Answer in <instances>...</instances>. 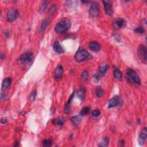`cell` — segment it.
Returning <instances> with one entry per match:
<instances>
[{
    "instance_id": "obj_26",
    "label": "cell",
    "mask_w": 147,
    "mask_h": 147,
    "mask_svg": "<svg viewBox=\"0 0 147 147\" xmlns=\"http://www.w3.org/2000/svg\"><path fill=\"white\" fill-rule=\"evenodd\" d=\"M81 77L84 80H87L89 77V74L87 70H84V71L82 72Z\"/></svg>"
},
{
    "instance_id": "obj_2",
    "label": "cell",
    "mask_w": 147,
    "mask_h": 147,
    "mask_svg": "<svg viewBox=\"0 0 147 147\" xmlns=\"http://www.w3.org/2000/svg\"><path fill=\"white\" fill-rule=\"evenodd\" d=\"M126 79L130 83H133L137 86L141 84V80L140 76L132 68H128L126 72Z\"/></svg>"
},
{
    "instance_id": "obj_12",
    "label": "cell",
    "mask_w": 147,
    "mask_h": 147,
    "mask_svg": "<svg viewBox=\"0 0 147 147\" xmlns=\"http://www.w3.org/2000/svg\"><path fill=\"white\" fill-rule=\"evenodd\" d=\"M120 98L118 96H114V97L111 98L109 101L108 108L110 109L116 107L117 106L120 105Z\"/></svg>"
},
{
    "instance_id": "obj_16",
    "label": "cell",
    "mask_w": 147,
    "mask_h": 147,
    "mask_svg": "<svg viewBox=\"0 0 147 147\" xmlns=\"http://www.w3.org/2000/svg\"><path fill=\"white\" fill-rule=\"evenodd\" d=\"M82 116L81 115H77L74 116L70 118V121L73 125L76 126L80 124V122L82 121Z\"/></svg>"
},
{
    "instance_id": "obj_4",
    "label": "cell",
    "mask_w": 147,
    "mask_h": 147,
    "mask_svg": "<svg viewBox=\"0 0 147 147\" xmlns=\"http://www.w3.org/2000/svg\"><path fill=\"white\" fill-rule=\"evenodd\" d=\"M137 54L140 59L144 63H146L147 60V50L145 45L141 44L137 49Z\"/></svg>"
},
{
    "instance_id": "obj_37",
    "label": "cell",
    "mask_w": 147,
    "mask_h": 147,
    "mask_svg": "<svg viewBox=\"0 0 147 147\" xmlns=\"http://www.w3.org/2000/svg\"><path fill=\"white\" fill-rule=\"evenodd\" d=\"M19 142H18V141H16V142H15V144L14 145V146H19Z\"/></svg>"
},
{
    "instance_id": "obj_15",
    "label": "cell",
    "mask_w": 147,
    "mask_h": 147,
    "mask_svg": "<svg viewBox=\"0 0 147 147\" xmlns=\"http://www.w3.org/2000/svg\"><path fill=\"white\" fill-rule=\"evenodd\" d=\"M53 48H54V51H55L56 52H57L58 54H62L64 52L63 48L62 47L61 45H60L58 41H56L55 43H54Z\"/></svg>"
},
{
    "instance_id": "obj_1",
    "label": "cell",
    "mask_w": 147,
    "mask_h": 147,
    "mask_svg": "<svg viewBox=\"0 0 147 147\" xmlns=\"http://www.w3.org/2000/svg\"><path fill=\"white\" fill-rule=\"evenodd\" d=\"M71 26V21L67 18L62 19L55 27V31L56 33L62 34L67 32Z\"/></svg>"
},
{
    "instance_id": "obj_21",
    "label": "cell",
    "mask_w": 147,
    "mask_h": 147,
    "mask_svg": "<svg viewBox=\"0 0 147 147\" xmlns=\"http://www.w3.org/2000/svg\"><path fill=\"white\" fill-rule=\"evenodd\" d=\"M114 78L117 79H121L122 78V74L121 71H120V70L117 69V68H116L115 70H114Z\"/></svg>"
},
{
    "instance_id": "obj_8",
    "label": "cell",
    "mask_w": 147,
    "mask_h": 147,
    "mask_svg": "<svg viewBox=\"0 0 147 147\" xmlns=\"http://www.w3.org/2000/svg\"><path fill=\"white\" fill-rule=\"evenodd\" d=\"M90 14L93 17H97L100 14L99 5L96 3H92L90 8Z\"/></svg>"
},
{
    "instance_id": "obj_27",
    "label": "cell",
    "mask_w": 147,
    "mask_h": 147,
    "mask_svg": "<svg viewBox=\"0 0 147 147\" xmlns=\"http://www.w3.org/2000/svg\"><path fill=\"white\" fill-rule=\"evenodd\" d=\"M52 142L51 140H44L43 141V145L45 147L51 146Z\"/></svg>"
},
{
    "instance_id": "obj_33",
    "label": "cell",
    "mask_w": 147,
    "mask_h": 147,
    "mask_svg": "<svg viewBox=\"0 0 147 147\" xmlns=\"http://www.w3.org/2000/svg\"><path fill=\"white\" fill-rule=\"evenodd\" d=\"M1 122L2 124L5 125L8 123V121L5 118H2L1 120Z\"/></svg>"
},
{
    "instance_id": "obj_20",
    "label": "cell",
    "mask_w": 147,
    "mask_h": 147,
    "mask_svg": "<svg viewBox=\"0 0 147 147\" xmlns=\"http://www.w3.org/2000/svg\"><path fill=\"white\" fill-rule=\"evenodd\" d=\"M65 121H66L65 118L63 117H60L59 118H57V119H54L53 120L54 124L58 125L59 126L63 125Z\"/></svg>"
},
{
    "instance_id": "obj_23",
    "label": "cell",
    "mask_w": 147,
    "mask_h": 147,
    "mask_svg": "<svg viewBox=\"0 0 147 147\" xmlns=\"http://www.w3.org/2000/svg\"><path fill=\"white\" fill-rule=\"evenodd\" d=\"M95 94L98 98H101L104 94V90L101 87H96L95 90Z\"/></svg>"
},
{
    "instance_id": "obj_24",
    "label": "cell",
    "mask_w": 147,
    "mask_h": 147,
    "mask_svg": "<svg viewBox=\"0 0 147 147\" xmlns=\"http://www.w3.org/2000/svg\"><path fill=\"white\" fill-rule=\"evenodd\" d=\"M90 112V108L87 107V106H86V107H84L82 108L81 110V112H80V115L81 116H86Z\"/></svg>"
},
{
    "instance_id": "obj_18",
    "label": "cell",
    "mask_w": 147,
    "mask_h": 147,
    "mask_svg": "<svg viewBox=\"0 0 147 147\" xmlns=\"http://www.w3.org/2000/svg\"><path fill=\"white\" fill-rule=\"evenodd\" d=\"M12 82V80L11 78H6L5 79H4L3 83H2V86H1L2 90H4L7 89V88H8V87L11 85Z\"/></svg>"
},
{
    "instance_id": "obj_9",
    "label": "cell",
    "mask_w": 147,
    "mask_h": 147,
    "mask_svg": "<svg viewBox=\"0 0 147 147\" xmlns=\"http://www.w3.org/2000/svg\"><path fill=\"white\" fill-rule=\"evenodd\" d=\"M32 55L33 54L31 52H25L20 56L19 61L21 63H26V62H29L31 61Z\"/></svg>"
},
{
    "instance_id": "obj_34",
    "label": "cell",
    "mask_w": 147,
    "mask_h": 147,
    "mask_svg": "<svg viewBox=\"0 0 147 147\" xmlns=\"http://www.w3.org/2000/svg\"><path fill=\"white\" fill-rule=\"evenodd\" d=\"M4 33H5V35L7 37H9L11 36V32L9 31H6Z\"/></svg>"
},
{
    "instance_id": "obj_3",
    "label": "cell",
    "mask_w": 147,
    "mask_h": 147,
    "mask_svg": "<svg viewBox=\"0 0 147 147\" xmlns=\"http://www.w3.org/2000/svg\"><path fill=\"white\" fill-rule=\"evenodd\" d=\"M90 58H91V55L86 50L82 48H80L78 50L75 55V61L78 63L88 60Z\"/></svg>"
},
{
    "instance_id": "obj_7",
    "label": "cell",
    "mask_w": 147,
    "mask_h": 147,
    "mask_svg": "<svg viewBox=\"0 0 147 147\" xmlns=\"http://www.w3.org/2000/svg\"><path fill=\"white\" fill-rule=\"evenodd\" d=\"M104 4V7L105 11L107 15L111 16L113 13V4L110 1H102Z\"/></svg>"
},
{
    "instance_id": "obj_5",
    "label": "cell",
    "mask_w": 147,
    "mask_h": 147,
    "mask_svg": "<svg viewBox=\"0 0 147 147\" xmlns=\"http://www.w3.org/2000/svg\"><path fill=\"white\" fill-rule=\"evenodd\" d=\"M18 17H19V12L16 8H11L8 9L7 13V19L8 21H15Z\"/></svg>"
},
{
    "instance_id": "obj_30",
    "label": "cell",
    "mask_w": 147,
    "mask_h": 147,
    "mask_svg": "<svg viewBox=\"0 0 147 147\" xmlns=\"http://www.w3.org/2000/svg\"><path fill=\"white\" fill-rule=\"evenodd\" d=\"M101 114V112L99 110L95 109L92 112V116L94 117H98Z\"/></svg>"
},
{
    "instance_id": "obj_22",
    "label": "cell",
    "mask_w": 147,
    "mask_h": 147,
    "mask_svg": "<svg viewBox=\"0 0 147 147\" xmlns=\"http://www.w3.org/2000/svg\"><path fill=\"white\" fill-rule=\"evenodd\" d=\"M109 143V140L108 137H104L101 141L98 146L101 147H106L108 146Z\"/></svg>"
},
{
    "instance_id": "obj_13",
    "label": "cell",
    "mask_w": 147,
    "mask_h": 147,
    "mask_svg": "<svg viewBox=\"0 0 147 147\" xmlns=\"http://www.w3.org/2000/svg\"><path fill=\"white\" fill-rule=\"evenodd\" d=\"M89 49L94 52H98L100 51L101 47L99 43L95 41H92L88 44Z\"/></svg>"
},
{
    "instance_id": "obj_25",
    "label": "cell",
    "mask_w": 147,
    "mask_h": 147,
    "mask_svg": "<svg viewBox=\"0 0 147 147\" xmlns=\"http://www.w3.org/2000/svg\"><path fill=\"white\" fill-rule=\"evenodd\" d=\"M145 30L144 28L142 27V26H139L137 28H136L135 29H134V32H136V33H138V34H142L144 33L145 32Z\"/></svg>"
},
{
    "instance_id": "obj_6",
    "label": "cell",
    "mask_w": 147,
    "mask_h": 147,
    "mask_svg": "<svg viewBox=\"0 0 147 147\" xmlns=\"http://www.w3.org/2000/svg\"><path fill=\"white\" fill-rule=\"evenodd\" d=\"M126 25V21L122 18H116L113 21V26L115 29H120L125 27Z\"/></svg>"
},
{
    "instance_id": "obj_29",
    "label": "cell",
    "mask_w": 147,
    "mask_h": 147,
    "mask_svg": "<svg viewBox=\"0 0 147 147\" xmlns=\"http://www.w3.org/2000/svg\"><path fill=\"white\" fill-rule=\"evenodd\" d=\"M36 95H37V92L36 91H33L32 92L31 96H30V100H31V102H33L35 100Z\"/></svg>"
},
{
    "instance_id": "obj_36",
    "label": "cell",
    "mask_w": 147,
    "mask_h": 147,
    "mask_svg": "<svg viewBox=\"0 0 147 147\" xmlns=\"http://www.w3.org/2000/svg\"><path fill=\"white\" fill-rule=\"evenodd\" d=\"M4 58H5V52L2 51L1 53V60H4Z\"/></svg>"
},
{
    "instance_id": "obj_17",
    "label": "cell",
    "mask_w": 147,
    "mask_h": 147,
    "mask_svg": "<svg viewBox=\"0 0 147 147\" xmlns=\"http://www.w3.org/2000/svg\"><path fill=\"white\" fill-rule=\"evenodd\" d=\"M78 97L81 101H83L86 97V89L84 87H80L77 91Z\"/></svg>"
},
{
    "instance_id": "obj_28",
    "label": "cell",
    "mask_w": 147,
    "mask_h": 147,
    "mask_svg": "<svg viewBox=\"0 0 147 147\" xmlns=\"http://www.w3.org/2000/svg\"><path fill=\"white\" fill-rule=\"evenodd\" d=\"M47 1H44L43 2V3L40 5V8H39V12L40 13H43V12L44 11V10L45 9V8H47Z\"/></svg>"
},
{
    "instance_id": "obj_31",
    "label": "cell",
    "mask_w": 147,
    "mask_h": 147,
    "mask_svg": "<svg viewBox=\"0 0 147 147\" xmlns=\"http://www.w3.org/2000/svg\"><path fill=\"white\" fill-rule=\"evenodd\" d=\"M56 6L55 5H52V7L50 8L49 11H48V12H49L50 14L53 13L54 12L56 11Z\"/></svg>"
},
{
    "instance_id": "obj_35",
    "label": "cell",
    "mask_w": 147,
    "mask_h": 147,
    "mask_svg": "<svg viewBox=\"0 0 147 147\" xmlns=\"http://www.w3.org/2000/svg\"><path fill=\"white\" fill-rule=\"evenodd\" d=\"M125 145V141L124 140H121L119 142V146H123Z\"/></svg>"
},
{
    "instance_id": "obj_32",
    "label": "cell",
    "mask_w": 147,
    "mask_h": 147,
    "mask_svg": "<svg viewBox=\"0 0 147 147\" xmlns=\"http://www.w3.org/2000/svg\"><path fill=\"white\" fill-rule=\"evenodd\" d=\"M100 76H101V75L99 73H96L95 75H94V81H95V82H98V81H99Z\"/></svg>"
},
{
    "instance_id": "obj_19",
    "label": "cell",
    "mask_w": 147,
    "mask_h": 147,
    "mask_svg": "<svg viewBox=\"0 0 147 147\" xmlns=\"http://www.w3.org/2000/svg\"><path fill=\"white\" fill-rule=\"evenodd\" d=\"M109 69V67L108 65H102L101 66L98 68V71H99V74L101 75H104L106 71H108Z\"/></svg>"
},
{
    "instance_id": "obj_11",
    "label": "cell",
    "mask_w": 147,
    "mask_h": 147,
    "mask_svg": "<svg viewBox=\"0 0 147 147\" xmlns=\"http://www.w3.org/2000/svg\"><path fill=\"white\" fill-rule=\"evenodd\" d=\"M64 69L62 65H59L56 67L54 71V78L55 79H60L63 76Z\"/></svg>"
},
{
    "instance_id": "obj_10",
    "label": "cell",
    "mask_w": 147,
    "mask_h": 147,
    "mask_svg": "<svg viewBox=\"0 0 147 147\" xmlns=\"http://www.w3.org/2000/svg\"><path fill=\"white\" fill-rule=\"evenodd\" d=\"M147 137V129L146 127L144 128L140 132L139 137H138V144L140 145H143L145 142Z\"/></svg>"
},
{
    "instance_id": "obj_14",
    "label": "cell",
    "mask_w": 147,
    "mask_h": 147,
    "mask_svg": "<svg viewBox=\"0 0 147 147\" xmlns=\"http://www.w3.org/2000/svg\"><path fill=\"white\" fill-rule=\"evenodd\" d=\"M50 21L48 19H45L43 20L40 27L39 32L40 33H43V32L45 31V29H47L48 26L50 25Z\"/></svg>"
}]
</instances>
